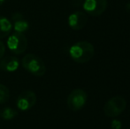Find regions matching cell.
I'll list each match as a JSON object with an SVG mask.
<instances>
[{"label": "cell", "mask_w": 130, "mask_h": 129, "mask_svg": "<svg viewBox=\"0 0 130 129\" xmlns=\"http://www.w3.org/2000/svg\"><path fill=\"white\" fill-rule=\"evenodd\" d=\"M95 54V49L92 43L87 41H80L74 43L69 50L71 59L76 63L84 64L92 59Z\"/></svg>", "instance_id": "1"}, {"label": "cell", "mask_w": 130, "mask_h": 129, "mask_svg": "<svg viewBox=\"0 0 130 129\" xmlns=\"http://www.w3.org/2000/svg\"><path fill=\"white\" fill-rule=\"evenodd\" d=\"M22 66L31 74L37 77L43 76L46 72V66L43 60L35 54H27L22 59Z\"/></svg>", "instance_id": "2"}, {"label": "cell", "mask_w": 130, "mask_h": 129, "mask_svg": "<svg viewBox=\"0 0 130 129\" xmlns=\"http://www.w3.org/2000/svg\"><path fill=\"white\" fill-rule=\"evenodd\" d=\"M127 108V100L121 96L110 98L104 106V113L109 118H116Z\"/></svg>", "instance_id": "3"}, {"label": "cell", "mask_w": 130, "mask_h": 129, "mask_svg": "<svg viewBox=\"0 0 130 129\" xmlns=\"http://www.w3.org/2000/svg\"><path fill=\"white\" fill-rule=\"evenodd\" d=\"M7 46L11 52L16 55L22 54L27 48V39L23 33L14 32L7 40Z\"/></svg>", "instance_id": "4"}, {"label": "cell", "mask_w": 130, "mask_h": 129, "mask_svg": "<svg viewBox=\"0 0 130 129\" xmlns=\"http://www.w3.org/2000/svg\"><path fill=\"white\" fill-rule=\"evenodd\" d=\"M88 95L83 89L76 88L74 89L67 97V106L73 112H78L82 110L86 104Z\"/></svg>", "instance_id": "5"}, {"label": "cell", "mask_w": 130, "mask_h": 129, "mask_svg": "<svg viewBox=\"0 0 130 129\" xmlns=\"http://www.w3.org/2000/svg\"><path fill=\"white\" fill-rule=\"evenodd\" d=\"M107 0H84L82 7L87 13L91 16H100L107 8Z\"/></svg>", "instance_id": "6"}, {"label": "cell", "mask_w": 130, "mask_h": 129, "mask_svg": "<svg viewBox=\"0 0 130 129\" xmlns=\"http://www.w3.org/2000/svg\"><path fill=\"white\" fill-rule=\"evenodd\" d=\"M36 103V95L31 90H25L21 92L17 97L16 105L19 110L26 112L32 109Z\"/></svg>", "instance_id": "7"}, {"label": "cell", "mask_w": 130, "mask_h": 129, "mask_svg": "<svg viewBox=\"0 0 130 129\" xmlns=\"http://www.w3.org/2000/svg\"><path fill=\"white\" fill-rule=\"evenodd\" d=\"M88 21V17L85 12H73L68 17V25L72 29L74 30H80L85 27Z\"/></svg>", "instance_id": "8"}, {"label": "cell", "mask_w": 130, "mask_h": 129, "mask_svg": "<svg viewBox=\"0 0 130 129\" xmlns=\"http://www.w3.org/2000/svg\"><path fill=\"white\" fill-rule=\"evenodd\" d=\"M20 66V61L16 57L13 56H7L2 58L0 60V69L5 72H15Z\"/></svg>", "instance_id": "9"}, {"label": "cell", "mask_w": 130, "mask_h": 129, "mask_svg": "<svg viewBox=\"0 0 130 129\" xmlns=\"http://www.w3.org/2000/svg\"><path fill=\"white\" fill-rule=\"evenodd\" d=\"M12 19L13 21V28L15 32L24 33L29 28V23L24 19L21 13H14L12 16Z\"/></svg>", "instance_id": "10"}, {"label": "cell", "mask_w": 130, "mask_h": 129, "mask_svg": "<svg viewBox=\"0 0 130 129\" xmlns=\"http://www.w3.org/2000/svg\"><path fill=\"white\" fill-rule=\"evenodd\" d=\"M12 29V24L7 18L0 15V39L10 34Z\"/></svg>", "instance_id": "11"}, {"label": "cell", "mask_w": 130, "mask_h": 129, "mask_svg": "<svg viewBox=\"0 0 130 129\" xmlns=\"http://www.w3.org/2000/svg\"><path fill=\"white\" fill-rule=\"evenodd\" d=\"M18 112L15 110H13L11 107H6L4 108L3 110L0 112V117L5 120H10L12 119L13 118H15L17 116Z\"/></svg>", "instance_id": "12"}, {"label": "cell", "mask_w": 130, "mask_h": 129, "mask_svg": "<svg viewBox=\"0 0 130 129\" xmlns=\"http://www.w3.org/2000/svg\"><path fill=\"white\" fill-rule=\"evenodd\" d=\"M10 98V91L5 85L0 84V104L5 103Z\"/></svg>", "instance_id": "13"}, {"label": "cell", "mask_w": 130, "mask_h": 129, "mask_svg": "<svg viewBox=\"0 0 130 129\" xmlns=\"http://www.w3.org/2000/svg\"><path fill=\"white\" fill-rule=\"evenodd\" d=\"M111 129H121L122 128V124L121 121L119 119H113L111 122Z\"/></svg>", "instance_id": "14"}, {"label": "cell", "mask_w": 130, "mask_h": 129, "mask_svg": "<svg viewBox=\"0 0 130 129\" xmlns=\"http://www.w3.org/2000/svg\"><path fill=\"white\" fill-rule=\"evenodd\" d=\"M5 53V44H4L3 42L0 41V59L4 57Z\"/></svg>", "instance_id": "15"}, {"label": "cell", "mask_w": 130, "mask_h": 129, "mask_svg": "<svg viewBox=\"0 0 130 129\" xmlns=\"http://www.w3.org/2000/svg\"><path fill=\"white\" fill-rule=\"evenodd\" d=\"M126 8H127V10L130 12V2H129V3H127V5H126Z\"/></svg>", "instance_id": "16"}, {"label": "cell", "mask_w": 130, "mask_h": 129, "mask_svg": "<svg viewBox=\"0 0 130 129\" xmlns=\"http://www.w3.org/2000/svg\"><path fill=\"white\" fill-rule=\"evenodd\" d=\"M5 1V0H0V6H1V5H3V3H4Z\"/></svg>", "instance_id": "17"}, {"label": "cell", "mask_w": 130, "mask_h": 129, "mask_svg": "<svg viewBox=\"0 0 130 129\" xmlns=\"http://www.w3.org/2000/svg\"><path fill=\"white\" fill-rule=\"evenodd\" d=\"M127 129H130V128H127Z\"/></svg>", "instance_id": "18"}]
</instances>
